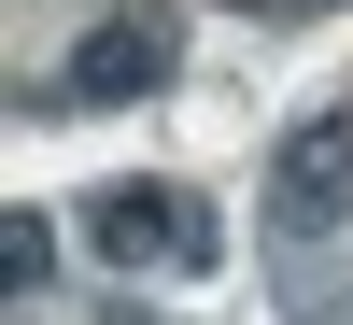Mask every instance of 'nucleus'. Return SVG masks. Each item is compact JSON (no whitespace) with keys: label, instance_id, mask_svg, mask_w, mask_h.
<instances>
[{"label":"nucleus","instance_id":"nucleus-7","mask_svg":"<svg viewBox=\"0 0 353 325\" xmlns=\"http://www.w3.org/2000/svg\"><path fill=\"white\" fill-rule=\"evenodd\" d=\"M311 14H325V0H311Z\"/></svg>","mask_w":353,"mask_h":325},{"label":"nucleus","instance_id":"nucleus-2","mask_svg":"<svg viewBox=\"0 0 353 325\" xmlns=\"http://www.w3.org/2000/svg\"><path fill=\"white\" fill-rule=\"evenodd\" d=\"M269 226H283V241L353 226V99L311 113V128H283V156H269Z\"/></svg>","mask_w":353,"mask_h":325},{"label":"nucleus","instance_id":"nucleus-3","mask_svg":"<svg viewBox=\"0 0 353 325\" xmlns=\"http://www.w3.org/2000/svg\"><path fill=\"white\" fill-rule=\"evenodd\" d=\"M156 85H170V43H156L141 14H99V28L71 43V71H57L28 113H128V99H156Z\"/></svg>","mask_w":353,"mask_h":325},{"label":"nucleus","instance_id":"nucleus-1","mask_svg":"<svg viewBox=\"0 0 353 325\" xmlns=\"http://www.w3.org/2000/svg\"><path fill=\"white\" fill-rule=\"evenodd\" d=\"M85 255H99V269H170V283H198V269H226V226L198 213L184 184H99V198H85Z\"/></svg>","mask_w":353,"mask_h":325},{"label":"nucleus","instance_id":"nucleus-6","mask_svg":"<svg viewBox=\"0 0 353 325\" xmlns=\"http://www.w3.org/2000/svg\"><path fill=\"white\" fill-rule=\"evenodd\" d=\"M99 325H156V311H128V297H113V311H99Z\"/></svg>","mask_w":353,"mask_h":325},{"label":"nucleus","instance_id":"nucleus-5","mask_svg":"<svg viewBox=\"0 0 353 325\" xmlns=\"http://www.w3.org/2000/svg\"><path fill=\"white\" fill-rule=\"evenodd\" d=\"M226 14H311V0H226Z\"/></svg>","mask_w":353,"mask_h":325},{"label":"nucleus","instance_id":"nucleus-4","mask_svg":"<svg viewBox=\"0 0 353 325\" xmlns=\"http://www.w3.org/2000/svg\"><path fill=\"white\" fill-rule=\"evenodd\" d=\"M0 283H14V297H43V283H57V226H43V213L0 226Z\"/></svg>","mask_w":353,"mask_h":325}]
</instances>
